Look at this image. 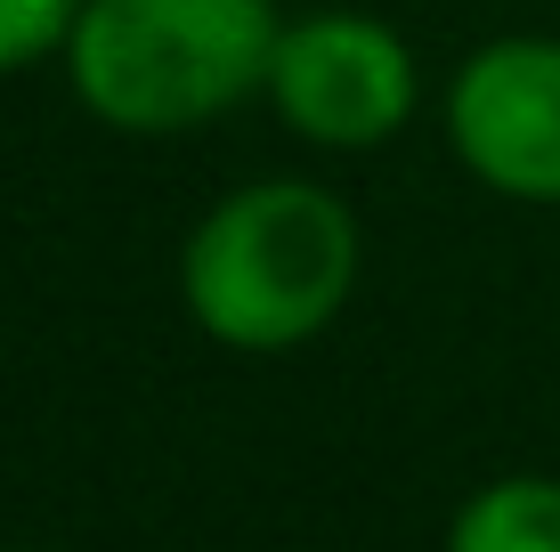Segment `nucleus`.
Here are the masks:
<instances>
[{
  "label": "nucleus",
  "instance_id": "nucleus-1",
  "mask_svg": "<svg viewBox=\"0 0 560 552\" xmlns=\"http://www.w3.org/2000/svg\"><path fill=\"white\" fill-rule=\"evenodd\" d=\"M358 212L317 179H253L228 187L179 244L187 317L244 357L301 350L350 309L358 293Z\"/></svg>",
  "mask_w": 560,
  "mask_h": 552
},
{
  "label": "nucleus",
  "instance_id": "nucleus-2",
  "mask_svg": "<svg viewBox=\"0 0 560 552\" xmlns=\"http://www.w3.org/2000/svg\"><path fill=\"white\" fill-rule=\"evenodd\" d=\"M277 42V0H82L66 82L106 130L171 139L220 122L244 98H268Z\"/></svg>",
  "mask_w": 560,
  "mask_h": 552
},
{
  "label": "nucleus",
  "instance_id": "nucleus-3",
  "mask_svg": "<svg viewBox=\"0 0 560 552\" xmlns=\"http://www.w3.org/2000/svg\"><path fill=\"white\" fill-rule=\"evenodd\" d=\"M268 106L293 139L325 155H365L398 139L422 106V66L407 33L365 9H308L284 16L277 66H268Z\"/></svg>",
  "mask_w": 560,
  "mask_h": 552
},
{
  "label": "nucleus",
  "instance_id": "nucleus-4",
  "mask_svg": "<svg viewBox=\"0 0 560 552\" xmlns=\"http://www.w3.org/2000/svg\"><path fill=\"white\" fill-rule=\"evenodd\" d=\"M447 146L488 196L560 203V42L504 33L447 82Z\"/></svg>",
  "mask_w": 560,
  "mask_h": 552
},
{
  "label": "nucleus",
  "instance_id": "nucleus-5",
  "mask_svg": "<svg viewBox=\"0 0 560 552\" xmlns=\"http://www.w3.org/2000/svg\"><path fill=\"white\" fill-rule=\"evenodd\" d=\"M447 552H560V480L504 471V480L471 488L447 520Z\"/></svg>",
  "mask_w": 560,
  "mask_h": 552
},
{
  "label": "nucleus",
  "instance_id": "nucleus-6",
  "mask_svg": "<svg viewBox=\"0 0 560 552\" xmlns=\"http://www.w3.org/2000/svg\"><path fill=\"white\" fill-rule=\"evenodd\" d=\"M82 0H0V73H25L42 57H66Z\"/></svg>",
  "mask_w": 560,
  "mask_h": 552
}]
</instances>
